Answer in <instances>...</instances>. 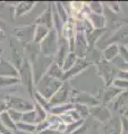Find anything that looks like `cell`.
<instances>
[{
  "label": "cell",
  "mask_w": 128,
  "mask_h": 134,
  "mask_svg": "<svg viewBox=\"0 0 128 134\" xmlns=\"http://www.w3.org/2000/svg\"><path fill=\"white\" fill-rule=\"evenodd\" d=\"M61 85H63V82L61 81L51 78L50 76L45 74L44 76L35 84V91L38 94H40L42 97L49 100L56 94V92L61 87Z\"/></svg>",
  "instance_id": "1"
},
{
  "label": "cell",
  "mask_w": 128,
  "mask_h": 134,
  "mask_svg": "<svg viewBox=\"0 0 128 134\" xmlns=\"http://www.w3.org/2000/svg\"><path fill=\"white\" fill-rule=\"evenodd\" d=\"M19 79L20 83L23 84L28 93L34 98L35 93V81H34V72H32V64L28 58H23L21 66L19 67Z\"/></svg>",
  "instance_id": "2"
},
{
  "label": "cell",
  "mask_w": 128,
  "mask_h": 134,
  "mask_svg": "<svg viewBox=\"0 0 128 134\" xmlns=\"http://www.w3.org/2000/svg\"><path fill=\"white\" fill-rule=\"evenodd\" d=\"M58 45H59V37L53 29H50L48 35L46 36V38L41 41L38 46H39L41 55L47 56V57H52L57 54Z\"/></svg>",
  "instance_id": "3"
},
{
  "label": "cell",
  "mask_w": 128,
  "mask_h": 134,
  "mask_svg": "<svg viewBox=\"0 0 128 134\" xmlns=\"http://www.w3.org/2000/svg\"><path fill=\"white\" fill-rule=\"evenodd\" d=\"M117 72L118 70H116V68H115L111 63H108V62H106L104 59L98 62L97 73H98L99 76H100V78L104 81V83L106 84V87L111 85L113 81L116 78Z\"/></svg>",
  "instance_id": "4"
},
{
  "label": "cell",
  "mask_w": 128,
  "mask_h": 134,
  "mask_svg": "<svg viewBox=\"0 0 128 134\" xmlns=\"http://www.w3.org/2000/svg\"><path fill=\"white\" fill-rule=\"evenodd\" d=\"M71 94H72V88L69 85V82H63L61 87L56 92V94L49 99V104L51 106L60 105V104H66V103H71Z\"/></svg>",
  "instance_id": "5"
},
{
  "label": "cell",
  "mask_w": 128,
  "mask_h": 134,
  "mask_svg": "<svg viewBox=\"0 0 128 134\" xmlns=\"http://www.w3.org/2000/svg\"><path fill=\"white\" fill-rule=\"evenodd\" d=\"M5 100L7 103L8 108H12V110L19 111L21 113L34 110V100L26 99L23 97H20V96L8 95Z\"/></svg>",
  "instance_id": "6"
},
{
  "label": "cell",
  "mask_w": 128,
  "mask_h": 134,
  "mask_svg": "<svg viewBox=\"0 0 128 134\" xmlns=\"http://www.w3.org/2000/svg\"><path fill=\"white\" fill-rule=\"evenodd\" d=\"M71 103L72 104H81V105H86L89 108L99 105L98 99L95 97L94 95L87 93V92H78V91H75V90H72Z\"/></svg>",
  "instance_id": "7"
},
{
  "label": "cell",
  "mask_w": 128,
  "mask_h": 134,
  "mask_svg": "<svg viewBox=\"0 0 128 134\" xmlns=\"http://www.w3.org/2000/svg\"><path fill=\"white\" fill-rule=\"evenodd\" d=\"M93 63L89 62L88 59L86 58H78V60L75 65H74L67 72L64 73V76H63V82H69L71 78L76 77L77 75H79L80 73H82L85 69H87L89 66H92Z\"/></svg>",
  "instance_id": "8"
},
{
  "label": "cell",
  "mask_w": 128,
  "mask_h": 134,
  "mask_svg": "<svg viewBox=\"0 0 128 134\" xmlns=\"http://www.w3.org/2000/svg\"><path fill=\"white\" fill-rule=\"evenodd\" d=\"M36 25H29V26H20L15 28V35L19 39L20 43L30 44L34 41Z\"/></svg>",
  "instance_id": "9"
},
{
  "label": "cell",
  "mask_w": 128,
  "mask_h": 134,
  "mask_svg": "<svg viewBox=\"0 0 128 134\" xmlns=\"http://www.w3.org/2000/svg\"><path fill=\"white\" fill-rule=\"evenodd\" d=\"M74 53L78 56V58H86V56L88 55L87 37H86L84 32H76Z\"/></svg>",
  "instance_id": "10"
},
{
  "label": "cell",
  "mask_w": 128,
  "mask_h": 134,
  "mask_svg": "<svg viewBox=\"0 0 128 134\" xmlns=\"http://www.w3.org/2000/svg\"><path fill=\"white\" fill-rule=\"evenodd\" d=\"M107 107H108L110 111L119 112L123 115L124 113L127 111V107H128V91L121 92Z\"/></svg>",
  "instance_id": "11"
},
{
  "label": "cell",
  "mask_w": 128,
  "mask_h": 134,
  "mask_svg": "<svg viewBox=\"0 0 128 134\" xmlns=\"http://www.w3.org/2000/svg\"><path fill=\"white\" fill-rule=\"evenodd\" d=\"M52 6H53V3H49L46 9L36 18L35 25H39V26H44L48 29H52V26H53Z\"/></svg>",
  "instance_id": "12"
},
{
  "label": "cell",
  "mask_w": 128,
  "mask_h": 134,
  "mask_svg": "<svg viewBox=\"0 0 128 134\" xmlns=\"http://www.w3.org/2000/svg\"><path fill=\"white\" fill-rule=\"evenodd\" d=\"M89 113L90 115H93L95 119H97L99 122L101 123H107L108 121L113 117V114H111V111L109 110L107 106H94V107H90L89 108Z\"/></svg>",
  "instance_id": "13"
},
{
  "label": "cell",
  "mask_w": 128,
  "mask_h": 134,
  "mask_svg": "<svg viewBox=\"0 0 128 134\" xmlns=\"http://www.w3.org/2000/svg\"><path fill=\"white\" fill-rule=\"evenodd\" d=\"M109 44H117L118 46H128V26L118 28L115 34L108 39Z\"/></svg>",
  "instance_id": "14"
},
{
  "label": "cell",
  "mask_w": 128,
  "mask_h": 134,
  "mask_svg": "<svg viewBox=\"0 0 128 134\" xmlns=\"http://www.w3.org/2000/svg\"><path fill=\"white\" fill-rule=\"evenodd\" d=\"M0 76L19 78V70L11 62L1 58V60H0Z\"/></svg>",
  "instance_id": "15"
},
{
  "label": "cell",
  "mask_w": 128,
  "mask_h": 134,
  "mask_svg": "<svg viewBox=\"0 0 128 134\" xmlns=\"http://www.w3.org/2000/svg\"><path fill=\"white\" fill-rule=\"evenodd\" d=\"M70 53V48H69V44L68 41L65 38L59 39V45H58V50H57V54L55 55V58H53V62L58 65H63V62L66 58V56Z\"/></svg>",
  "instance_id": "16"
},
{
  "label": "cell",
  "mask_w": 128,
  "mask_h": 134,
  "mask_svg": "<svg viewBox=\"0 0 128 134\" xmlns=\"http://www.w3.org/2000/svg\"><path fill=\"white\" fill-rule=\"evenodd\" d=\"M105 134H121V121L120 117H111L104 125Z\"/></svg>",
  "instance_id": "17"
},
{
  "label": "cell",
  "mask_w": 128,
  "mask_h": 134,
  "mask_svg": "<svg viewBox=\"0 0 128 134\" xmlns=\"http://www.w3.org/2000/svg\"><path fill=\"white\" fill-rule=\"evenodd\" d=\"M119 55V46L117 44H109L107 47L102 50V59L111 63L116 59Z\"/></svg>",
  "instance_id": "18"
},
{
  "label": "cell",
  "mask_w": 128,
  "mask_h": 134,
  "mask_svg": "<svg viewBox=\"0 0 128 134\" xmlns=\"http://www.w3.org/2000/svg\"><path fill=\"white\" fill-rule=\"evenodd\" d=\"M36 6V2L34 1H21V2H18L16 5L15 8V17H22L25 15H27L28 12H30L34 7Z\"/></svg>",
  "instance_id": "19"
},
{
  "label": "cell",
  "mask_w": 128,
  "mask_h": 134,
  "mask_svg": "<svg viewBox=\"0 0 128 134\" xmlns=\"http://www.w3.org/2000/svg\"><path fill=\"white\" fill-rule=\"evenodd\" d=\"M120 93H121V91H119L118 88H116V87H114L111 85L107 86L105 92H104V95H102V103H104V105L108 106Z\"/></svg>",
  "instance_id": "20"
},
{
  "label": "cell",
  "mask_w": 128,
  "mask_h": 134,
  "mask_svg": "<svg viewBox=\"0 0 128 134\" xmlns=\"http://www.w3.org/2000/svg\"><path fill=\"white\" fill-rule=\"evenodd\" d=\"M87 19L94 29H105L106 27V18L104 15H97L90 12Z\"/></svg>",
  "instance_id": "21"
},
{
  "label": "cell",
  "mask_w": 128,
  "mask_h": 134,
  "mask_svg": "<svg viewBox=\"0 0 128 134\" xmlns=\"http://www.w3.org/2000/svg\"><path fill=\"white\" fill-rule=\"evenodd\" d=\"M48 76H50L51 78H55V79H58V81L63 82V76H64V70L61 68V66L56 64L55 62H52L50 65L48 66V68L45 73Z\"/></svg>",
  "instance_id": "22"
},
{
  "label": "cell",
  "mask_w": 128,
  "mask_h": 134,
  "mask_svg": "<svg viewBox=\"0 0 128 134\" xmlns=\"http://www.w3.org/2000/svg\"><path fill=\"white\" fill-rule=\"evenodd\" d=\"M74 108V104L72 103H66V104H60V105H56V106H51L49 113L51 115H56V116H61L66 114L67 112Z\"/></svg>",
  "instance_id": "23"
},
{
  "label": "cell",
  "mask_w": 128,
  "mask_h": 134,
  "mask_svg": "<svg viewBox=\"0 0 128 134\" xmlns=\"http://www.w3.org/2000/svg\"><path fill=\"white\" fill-rule=\"evenodd\" d=\"M106 29H94V30L87 35V43H88V53L89 50H92V48L94 47L96 43L98 41V39L101 37V35H104Z\"/></svg>",
  "instance_id": "24"
},
{
  "label": "cell",
  "mask_w": 128,
  "mask_h": 134,
  "mask_svg": "<svg viewBox=\"0 0 128 134\" xmlns=\"http://www.w3.org/2000/svg\"><path fill=\"white\" fill-rule=\"evenodd\" d=\"M50 29H48L44 26H39V25H36V29H35V35H34V43L35 45H39L41 41H42L46 36L48 35V32Z\"/></svg>",
  "instance_id": "25"
},
{
  "label": "cell",
  "mask_w": 128,
  "mask_h": 134,
  "mask_svg": "<svg viewBox=\"0 0 128 134\" xmlns=\"http://www.w3.org/2000/svg\"><path fill=\"white\" fill-rule=\"evenodd\" d=\"M77 60H78V56L76 55L75 53L70 52L68 55L66 56V58H65L64 62H63V65H61V68H63L64 73L67 72V70H69L70 68H71V67L77 63Z\"/></svg>",
  "instance_id": "26"
},
{
  "label": "cell",
  "mask_w": 128,
  "mask_h": 134,
  "mask_svg": "<svg viewBox=\"0 0 128 134\" xmlns=\"http://www.w3.org/2000/svg\"><path fill=\"white\" fill-rule=\"evenodd\" d=\"M34 110L36 112V124L37 123H40V122H44V121L47 120V117H48V111L45 110L42 106H40L37 103L34 102Z\"/></svg>",
  "instance_id": "27"
},
{
  "label": "cell",
  "mask_w": 128,
  "mask_h": 134,
  "mask_svg": "<svg viewBox=\"0 0 128 134\" xmlns=\"http://www.w3.org/2000/svg\"><path fill=\"white\" fill-rule=\"evenodd\" d=\"M0 124L2 125L5 129L10 130V131H16V123L10 119V116L8 115V113L5 112L0 115Z\"/></svg>",
  "instance_id": "28"
},
{
  "label": "cell",
  "mask_w": 128,
  "mask_h": 134,
  "mask_svg": "<svg viewBox=\"0 0 128 134\" xmlns=\"http://www.w3.org/2000/svg\"><path fill=\"white\" fill-rule=\"evenodd\" d=\"M20 84V79L17 77H3L0 76V88H7V87L16 86Z\"/></svg>",
  "instance_id": "29"
},
{
  "label": "cell",
  "mask_w": 128,
  "mask_h": 134,
  "mask_svg": "<svg viewBox=\"0 0 128 134\" xmlns=\"http://www.w3.org/2000/svg\"><path fill=\"white\" fill-rule=\"evenodd\" d=\"M84 124H85V120L81 119L79 121H76V122H72V123H70L68 125H66L64 134H74V133H76Z\"/></svg>",
  "instance_id": "30"
},
{
  "label": "cell",
  "mask_w": 128,
  "mask_h": 134,
  "mask_svg": "<svg viewBox=\"0 0 128 134\" xmlns=\"http://www.w3.org/2000/svg\"><path fill=\"white\" fill-rule=\"evenodd\" d=\"M90 12L97 15H104V2L100 1H90L87 3Z\"/></svg>",
  "instance_id": "31"
},
{
  "label": "cell",
  "mask_w": 128,
  "mask_h": 134,
  "mask_svg": "<svg viewBox=\"0 0 128 134\" xmlns=\"http://www.w3.org/2000/svg\"><path fill=\"white\" fill-rule=\"evenodd\" d=\"M53 8H55V10L56 12L58 14V16L60 17V19L63 20V23L66 24L69 20V15H68V12L66 11V9L63 7V5H61V2H56V3H53Z\"/></svg>",
  "instance_id": "32"
},
{
  "label": "cell",
  "mask_w": 128,
  "mask_h": 134,
  "mask_svg": "<svg viewBox=\"0 0 128 134\" xmlns=\"http://www.w3.org/2000/svg\"><path fill=\"white\" fill-rule=\"evenodd\" d=\"M34 102L37 103L38 105L42 106L45 110H47L48 113H49V110H50V104H49V100L46 99L45 97H42V96L37 93L36 91H35V93H34Z\"/></svg>",
  "instance_id": "33"
},
{
  "label": "cell",
  "mask_w": 128,
  "mask_h": 134,
  "mask_svg": "<svg viewBox=\"0 0 128 134\" xmlns=\"http://www.w3.org/2000/svg\"><path fill=\"white\" fill-rule=\"evenodd\" d=\"M16 130H18V131H22V132H28V133H36V125L23 123V122H19V123L16 124Z\"/></svg>",
  "instance_id": "34"
},
{
  "label": "cell",
  "mask_w": 128,
  "mask_h": 134,
  "mask_svg": "<svg viewBox=\"0 0 128 134\" xmlns=\"http://www.w3.org/2000/svg\"><path fill=\"white\" fill-rule=\"evenodd\" d=\"M21 122L36 125V112H35V110H31V111H28V112L22 113V120H21Z\"/></svg>",
  "instance_id": "35"
},
{
  "label": "cell",
  "mask_w": 128,
  "mask_h": 134,
  "mask_svg": "<svg viewBox=\"0 0 128 134\" xmlns=\"http://www.w3.org/2000/svg\"><path fill=\"white\" fill-rule=\"evenodd\" d=\"M111 86L116 87V88H118L119 91H128V82L125 81V79L123 78H119V77H116L113 81V83H111Z\"/></svg>",
  "instance_id": "36"
},
{
  "label": "cell",
  "mask_w": 128,
  "mask_h": 134,
  "mask_svg": "<svg viewBox=\"0 0 128 134\" xmlns=\"http://www.w3.org/2000/svg\"><path fill=\"white\" fill-rule=\"evenodd\" d=\"M74 108L78 112V114L80 115L82 120H85L88 115H90L89 113V107L86 105H81V104H74Z\"/></svg>",
  "instance_id": "37"
},
{
  "label": "cell",
  "mask_w": 128,
  "mask_h": 134,
  "mask_svg": "<svg viewBox=\"0 0 128 134\" xmlns=\"http://www.w3.org/2000/svg\"><path fill=\"white\" fill-rule=\"evenodd\" d=\"M7 113H8V115L10 116V119L14 121L16 124L19 123V122H21V120H22V113L21 112L12 110V108H8Z\"/></svg>",
  "instance_id": "38"
},
{
  "label": "cell",
  "mask_w": 128,
  "mask_h": 134,
  "mask_svg": "<svg viewBox=\"0 0 128 134\" xmlns=\"http://www.w3.org/2000/svg\"><path fill=\"white\" fill-rule=\"evenodd\" d=\"M119 57L123 63H128V46H119Z\"/></svg>",
  "instance_id": "39"
},
{
  "label": "cell",
  "mask_w": 128,
  "mask_h": 134,
  "mask_svg": "<svg viewBox=\"0 0 128 134\" xmlns=\"http://www.w3.org/2000/svg\"><path fill=\"white\" fill-rule=\"evenodd\" d=\"M50 127V124H49V122L46 120L44 121V122H40V123H37L36 124V133L37 134H40L41 132H44L45 130H47Z\"/></svg>",
  "instance_id": "40"
},
{
  "label": "cell",
  "mask_w": 128,
  "mask_h": 134,
  "mask_svg": "<svg viewBox=\"0 0 128 134\" xmlns=\"http://www.w3.org/2000/svg\"><path fill=\"white\" fill-rule=\"evenodd\" d=\"M121 134H128V117L127 116H121Z\"/></svg>",
  "instance_id": "41"
},
{
  "label": "cell",
  "mask_w": 128,
  "mask_h": 134,
  "mask_svg": "<svg viewBox=\"0 0 128 134\" xmlns=\"http://www.w3.org/2000/svg\"><path fill=\"white\" fill-rule=\"evenodd\" d=\"M104 5L108 8V9H110L111 11H114L115 14H117V12L119 11V3L118 2L111 1V2H106V3H104Z\"/></svg>",
  "instance_id": "42"
},
{
  "label": "cell",
  "mask_w": 128,
  "mask_h": 134,
  "mask_svg": "<svg viewBox=\"0 0 128 134\" xmlns=\"http://www.w3.org/2000/svg\"><path fill=\"white\" fill-rule=\"evenodd\" d=\"M116 77L123 78V79H125V81L128 82V70H120L119 69L117 72V76Z\"/></svg>",
  "instance_id": "43"
},
{
  "label": "cell",
  "mask_w": 128,
  "mask_h": 134,
  "mask_svg": "<svg viewBox=\"0 0 128 134\" xmlns=\"http://www.w3.org/2000/svg\"><path fill=\"white\" fill-rule=\"evenodd\" d=\"M8 110V106H7V103L5 99H0V115L2 114V113L7 112Z\"/></svg>",
  "instance_id": "44"
},
{
  "label": "cell",
  "mask_w": 128,
  "mask_h": 134,
  "mask_svg": "<svg viewBox=\"0 0 128 134\" xmlns=\"http://www.w3.org/2000/svg\"><path fill=\"white\" fill-rule=\"evenodd\" d=\"M40 134H61L59 131H57V130H52V129H47V130H45L44 132H41Z\"/></svg>",
  "instance_id": "45"
},
{
  "label": "cell",
  "mask_w": 128,
  "mask_h": 134,
  "mask_svg": "<svg viewBox=\"0 0 128 134\" xmlns=\"http://www.w3.org/2000/svg\"><path fill=\"white\" fill-rule=\"evenodd\" d=\"M119 68H120V70H128V63H121V64H119Z\"/></svg>",
  "instance_id": "46"
},
{
  "label": "cell",
  "mask_w": 128,
  "mask_h": 134,
  "mask_svg": "<svg viewBox=\"0 0 128 134\" xmlns=\"http://www.w3.org/2000/svg\"><path fill=\"white\" fill-rule=\"evenodd\" d=\"M15 134H36V133H28V132H22V131H18V130H16L14 131Z\"/></svg>",
  "instance_id": "47"
},
{
  "label": "cell",
  "mask_w": 128,
  "mask_h": 134,
  "mask_svg": "<svg viewBox=\"0 0 128 134\" xmlns=\"http://www.w3.org/2000/svg\"><path fill=\"white\" fill-rule=\"evenodd\" d=\"M5 37V32H3V30L2 29H0V41L2 40V38Z\"/></svg>",
  "instance_id": "48"
},
{
  "label": "cell",
  "mask_w": 128,
  "mask_h": 134,
  "mask_svg": "<svg viewBox=\"0 0 128 134\" xmlns=\"http://www.w3.org/2000/svg\"><path fill=\"white\" fill-rule=\"evenodd\" d=\"M2 53H3V50H2V48H0V60H1V56H2Z\"/></svg>",
  "instance_id": "49"
},
{
  "label": "cell",
  "mask_w": 128,
  "mask_h": 134,
  "mask_svg": "<svg viewBox=\"0 0 128 134\" xmlns=\"http://www.w3.org/2000/svg\"><path fill=\"white\" fill-rule=\"evenodd\" d=\"M0 134H1V132H0Z\"/></svg>",
  "instance_id": "50"
}]
</instances>
